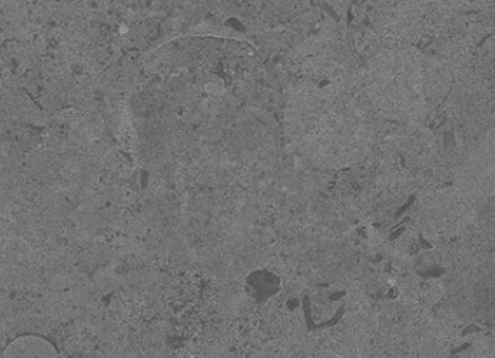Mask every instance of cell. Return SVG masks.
Wrapping results in <instances>:
<instances>
[{"instance_id": "7a4b0ae2", "label": "cell", "mask_w": 495, "mask_h": 358, "mask_svg": "<svg viewBox=\"0 0 495 358\" xmlns=\"http://www.w3.org/2000/svg\"><path fill=\"white\" fill-rule=\"evenodd\" d=\"M205 90L211 94H222L224 93V87L221 84H217L215 81H211L208 84H205Z\"/></svg>"}, {"instance_id": "6da1fadb", "label": "cell", "mask_w": 495, "mask_h": 358, "mask_svg": "<svg viewBox=\"0 0 495 358\" xmlns=\"http://www.w3.org/2000/svg\"><path fill=\"white\" fill-rule=\"evenodd\" d=\"M9 356H41V357H47V356H55V351L53 347L45 342L41 338H19L16 339L4 353V357Z\"/></svg>"}]
</instances>
